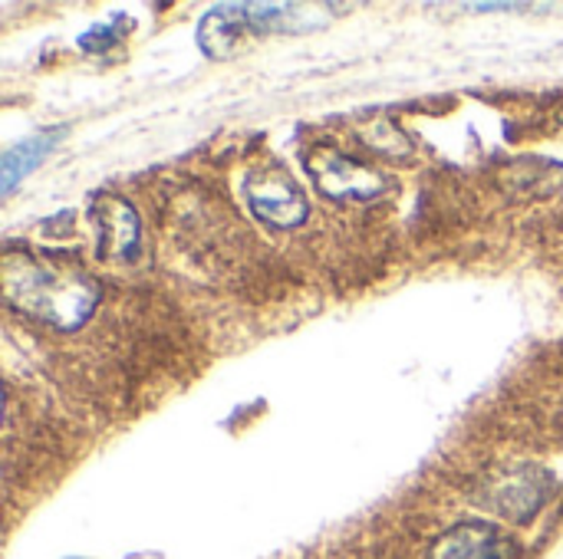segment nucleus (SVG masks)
<instances>
[{
	"mask_svg": "<svg viewBox=\"0 0 563 559\" xmlns=\"http://www.w3.org/2000/svg\"><path fill=\"white\" fill-rule=\"evenodd\" d=\"M3 297L23 316L56 329L82 326L99 303V290L82 270L20 254H10L3 264Z\"/></svg>",
	"mask_w": 563,
	"mask_h": 559,
	"instance_id": "nucleus-1",
	"label": "nucleus"
},
{
	"mask_svg": "<svg viewBox=\"0 0 563 559\" xmlns=\"http://www.w3.org/2000/svg\"><path fill=\"white\" fill-rule=\"evenodd\" d=\"M307 171L320 194L333 201H373L383 191H389L386 175L376 168L336 152V148H317L307 155Z\"/></svg>",
	"mask_w": 563,
	"mask_h": 559,
	"instance_id": "nucleus-2",
	"label": "nucleus"
},
{
	"mask_svg": "<svg viewBox=\"0 0 563 559\" xmlns=\"http://www.w3.org/2000/svg\"><path fill=\"white\" fill-rule=\"evenodd\" d=\"M244 201L251 204L257 221H264L267 227H277V231L303 224L307 211H310V204H307L303 191L297 188V181L290 175L277 171V168H264V171L247 175Z\"/></svg>",
	"mask_w": 563,
	"mask_h": 559,
	"instance_id": "nucleus-3",
	"label": "nucleus"
},
{
	"mask_svg": "<svg viewBox=\"0 0 563 559\" xmlns=\"http://www.w3.org/2000/svg\"><path fill=\"white\" fill-rule=\"evenodd\" d=\"M92 221L99 227L102 260H132L139 254V214L122 198H99L92 204Z\"/></svg>",
	"mask_w": 563,
	"mask_h": 559,
	"instance_id": "nucleus-4",
	"label": "nucleus"
},
{
	"mask_svg": "<svg viewBox=\"0 0 563 559\" xmlns=\"http://www.w3.org/2000/svg\"><path fill=\"white\" fill-rule=\"evenodd\" d=\"M247 36H254L247 23V3H218L198 23V43L211 59L234 56Z\"/></svg>",
	"mask_w": 563,
	"mask_h": 559,
	"instance_id": "nucleus-5",
	"label": "nucleus"
},
{
	"mask_svg": "<svg viewBox=\"0 0 563 559\" xmlns=\"http://www.w3.org/2000/svg\"><path fill=\"white\" fill-rule=\"evenodd\" d=\"M548 474L541 468H518L501 478L495 491V507L508 514L511 521H528L538 514V507L548 497Z\"/></svg>",
	"mask_w": 563,
	"mask_h": 559,
	"instance_id": "nucleus-6",
	"label": "nucleus"
},
{
	"mask_svg": "<svg viewBox=\"0 0 563 559\" xmlns=\"http://www.w3.org/2000/svg\"><path fill=\"white\" fill-rule=\"evenodd\" d=\"M442 559H518V550L508 537H501L495 527L488 524H465L455 527L442 547H439Z\"/></svg>",
	"mask_w": 563,
	"mask_h": 559,
	"instance_id": "nucleus-7",
	"label": "nucleus"
},
{
	"mask_svg": "<svg viewBox=\"0 0 563 559\" xmlns=\"http://www.w3.org/2000/svg\"><path fill=\"white\" fill-rule=\"evenodd\" d=\"M63 138V128H56V132H40V135H30L26 142H20V145H13V148H7L3 152V161H0V191L3 194H10L53 148H56V142Z\"/></svg>",
	"mask_w": 563,
	"mask_h": 559,
	"instance_id": "nucleus-8",
	"label": "nucleus"
},
{
	"mask_svg": "<svg viewBox=\"0 0 563 559\" xmlns=\"http://www.w3.org/2000/svg\"><path fill=\"white\" fill-rule=\"evenodd\" d=\"M528 3H468V10H525Z\"/></svg>",
	"mask_w": 563,
	"mask_h": 559,
	"instance_id": "nucleus-9",
	"label": "nucleus"
}]
</instances>
